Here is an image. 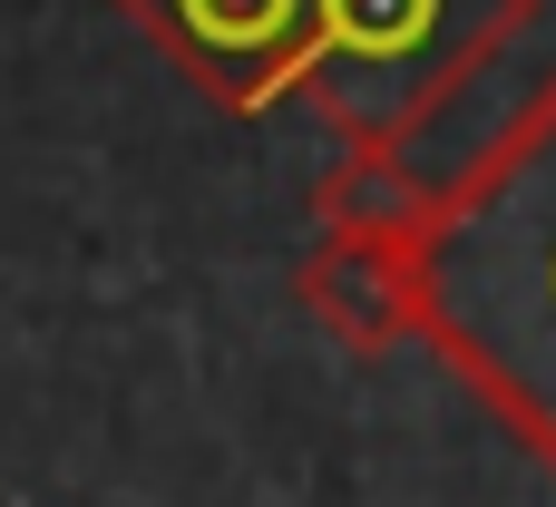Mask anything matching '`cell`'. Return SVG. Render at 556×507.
I'll return each instance as SVG.
<instances>
[{"label":"cell","mask_w":556,"mask_h":507,"mask_svg":"<svg viewBox=\"0 0 556 507\" xmlns=\"http://www.w3.org/2000/svg\"><path fill=\"white\" fill-rule=\"evenodd\" d=\"M410 332L556 469V68L430 195L410 235Z\"/></svg>","instance_id":"cell-1"},{"label":"cell","mask_w":556,"mask_h":507,"mask_svg":"<svg viewBox=\"0 0 556 507\" xmlns=\"http://www.w3.org/2000/svg\"><path fill=\"white\" fill-rule=\"evenodd\" d=\"M528 20L538 0H313V68L293 98L342 147L401 156Z\"/></svg>","instance_id":"cell-2"},{"label":"cell","mask_w":556,"mask_h":507,"mask_svg":"<svg viewBox=\"0 0 556 507\" xmlns=\"http://www.w3.org/2000/svg\"><path fill=\"white\" fill-rule=\"evenodd\" d=\"M205 98L274 107L313 68V0H117Z\"/></svg>","instance_id":"cell-3"},{"label":"cell","mask_w":556,"mask_h":507,"mask_svg":"<svg viewBox=\"0 0 556 507\" xmlns=\"http://www.w3.org/2000/svg\"><path fill=\"white\" fill-rule=\"evenodd\" d=\"M303 313L342 342V352H391L410 332V244H362V235H323L303 264Z\"/></svg>","instance_id":"cell-4"},{"label":"cell","mask_w":556,"mask_h":507,"mask_svg":"<svg viewBox=\"0 0 556 507\" xmlns=\"http://www.w3.org/2000/svg\"><path fill=\"white\" fill-rule=\"evenodd\" d=\"M430 176H410V156H381V147H342L332 176L313 186V225L323 235H362V244H410L420 215H430Z\"/></svg>","instance_id":"cell-5"}]
</instances>
